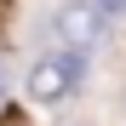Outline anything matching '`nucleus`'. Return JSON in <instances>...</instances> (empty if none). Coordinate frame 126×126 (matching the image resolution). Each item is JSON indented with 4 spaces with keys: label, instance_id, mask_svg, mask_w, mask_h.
I'll list each match as a JSON object with an SVG mask.
<instances>
[{
    "label": "nucleus",
    "instance_id": "nucleus-1",
    "mask_svg": "<svg viewBox=\"0 0 126 126\" xmlns=\"http://www.w3.org/2000/svg\"><path fill=\"white\" fill-rule=\"evenodd\" d=\"M80 75H86V63H80V52H75V46H63V52H46V57H40L34 69H29V97L52 109V103H63V97L80 86Z\"/></svg>",
    "mask_w": 126,
    "mask_h": 126
},
{
    "label": "nucleus",
    "instance_id": "nucleus-2",
    "mask_svg": "<svg viewBox=\"0 0 126 126\" xmlns=\"http://www.w3.org/2000/svg\"><path fill=\"white\" fill-rule=\"evenodd\" d=\"M52 29H57V40L63 46H97L103 40V12L92 6V0H69V6H57V17H52Z\"/></svg>",
    "mask_w": 126,
    "mask_h": 126
},
{
    "label": "nucleus",
    "instance_id": "nucleus-3",
    "mask_svg": "<svg viewBox=\"0 0 126 126\" xmlns=\"http://www.w3.org/2000/svg\"><path fill=\"white\" fill-rule=\"evenodd\" d=\"M92 6H97L103 17H109V12H126V0H92Z\"/></svg>",
    "mask_w": 126,
    "mask_h": 126
}]
</instances>
